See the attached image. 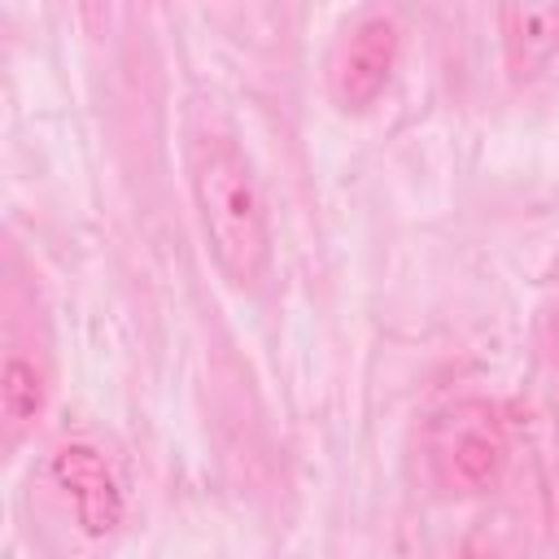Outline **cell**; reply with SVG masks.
<instances>
[{"instance_id": "1", "label": "cell", "mask_w": 559, "mask_h": 559, "mask_svg": "<svg viewBox=\"0 0 559 559\" xmlns=\"http://www.w3.org/2000/svg\"><path fill=\"white\" fill-rule=\"evenodd\" d=\"M188 192L201 240L231 288H258L271 271L275 236L249 153L223 131L188 140Z\"/></svg>"}, {"instance_id": "2", "label": "cell", "mask_w": 559, "mask_h": 559, "mask_svg": "<svg viewBox=\"0 0 559 559\" xmlns=\"http://www.w3.org/2000/svg\"><path fill=\"white\" fill-rule=\"evenodd\" d=\"M397 57H402V35L393 26V17L384 13H371V17H358L332 61H328V100L341 109V114H367L393 83L397 74Z\"/></svg>"}, {"instance_id": "3", "label": "cell", "mask_w": 559, "mask_h": 559, "mask_svg": "<svg viewBox=\"0 0 559 559\" xmlns=\"http://www.w3.org/2000/svg\"><path fill=\"white\" fill-rule=\"evenodd\" d=\"M432 463L459 493L489 489L507 467V432L485 402H463L432 424Z\"/></svg>"}, {"instance_id": "4", "label": "cell", "mask_w": 559, "mask_h": 559, "mask_svg": "<svg viewBox=\"0 0 559 559\" xmlns=\"http://www.w3.org/2000/svg\"><path fill=\"white\" fill-rule=\"evenodd\" d=\"M52 480L66 493L79 533L87 537H109L122 520H127V498L118 489L114 467L105 463V454L87 441H66L52 454Z\"/></svg>"}, {"instance_id": "5", "label": "cell", "mask_w": 559, "mask_h": 559, "mask_svg": "<svg viewBox=\"0 0 559 559\" xmlns=\"http://www.w3.org/2000/svg\"><path fill=\"white\" fill-rule=\"evenodd\" d=\"M498 48L515 87L546 79L559 61V0H498Z\"/></svg>"}, {"instance_id": "6", "label": "cell", "mask_w": 559, "mask_h": 559, "mask_svg": "<svg viewBox=\"0 0 559 559\" xmlns=\"http://www.w3.org/2000/svg\"><path fill=\"white\" fill-rule=\"evenodd\" d=\"M44 402H48V384H44L39 367L26 362L22 354H9L0 367V411H4L9 432L31 428L44 415Z\"/></svg>"}]
</instances>
